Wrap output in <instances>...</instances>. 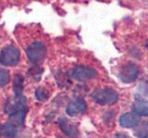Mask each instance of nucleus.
Here are the masks:
<instances>
[{
  "label": "nucleus",
  "mask_w": 148,
  "mask_h": 138,
  "mask_svg": "<svg viewBox=\"0 0 148 138\" xmlns=\"http://www.w3.org/2000/svg\"><path fill=\"white\" fill-rule=\"evenodd\" d=\"M119 95L111 87L97 89L92 93V99L100 105H113L117 103Z\"/></svg>",
  "instance_id": "obj_1"
},
{
  "label": "nucleus",
  "mask_w": 148,
  "mask_h": 138,
  "mask_svg": "<svg viewBox=\"0 0 148 138\" xmlns=\"http://www.w3.org/2000/svg\"><path fill=\"white\" fill-rule=\"evenodd\" d=\"M87 109V104L82 98H77L74 101L71 102L66 109L67 113L69 116H76V115L84 113Z\"/></svg>",
  "instance_id": "obj_8"
},
{
  "label": "nucleus",
  "mask_w": 148,
  "mask_h": 138,
  "mask_svg": "<svg viewBox=\"0 0 148 138\" xmlns=\"http://www.w3.org/2000/svg\"><path fill=\"white\" fill-rule=\"evenodd\" d=\"M141 122V116L135 112H127L122 114L119 118V124L123 128L136 127Z\"/></svg>",
  "instance_id": "obj_7"
},
{
  "label": "nucleus",
  "mask_w": 148,
  "mask_h": 138,
  "mask_svg": "<svg viewBox=\"0 0 148 138\" xmlns=\"http://www.w3.org/2000/svg\"><path fill=\"white\" fill-rule=\"evenodd\" d=\"M58 125L61 129V131L65 133L66 135L75 138L79 135V130L77 128V125L74 122H71L68 118L66 117H61L58 120Z\"/></svg>",
  "instance_id": "obj_6"
},
{
  "label": "nucleus",
  "mask_w": 148,
  "mask_h": 138,
  "mask_svg": "<svg viewBox=\"0 0 148 138\" xmlns=\"http://www.w3.org/2000/svg\"><path fill=\"white\" fill-rule=\"evenodd\" d=\"M10 81V74L8 69L0 67V87L7 86Z\"/></svg>",
  "instance_id": "obj_13"
},
{
  "label": "nucleus",
  "mask_w": 148,
  "mask_h": 138,
  "mask_svg": "<svg viewBox=\"0 0 148 138\" xmlns=\"http://www.w3.org/2000/svg\"><path fill=\"white\" fill-rule=\"evenodd\" d=\"M35 96H36V98L38 99L39 100L45 101V100H46L49 98V92L46 90L45 87H38V89H36Z\"/></svg>",
  "instance_id": "obj_14"
},
{
  "label": "nucleus",
  "mask_w": 148,
  "mask_h": 138,
  "mask_svg": "<svg viewBox=\"0 0 148 138\" xmlns=\"http://www.w3.org/2000/svg\"><path fill=\"white\" fill-rule=\"evenodd\" d=\"M112 138H129V136L127 135H125V133H117V135H115Z\"/></svg>",
  "instance_id": "obj_16"
},
{
  "label": "nucleus",
  "mask_w": 148,
  "mask_h": 138,
  "mask_svg": "<svg viewBox=\"0 0 148 138\" xmlns=\"http://www.w3.org/2000/svg\"><path fill=\"white\" fill-rule=\"evenodd\" d=\"M132 110L133 112L137 113L140 116H148V105L139 103V102H134L132 105Z\"/></svg>",
  "instance_id": "obj_12"
},
{
  "label": "nucleus",
  "mask_w": 148,
  "mask_h": 138,
  "mask_svg": "<svg viewBox=\"0 0 148 138\" xmlns=\"http://www.w3.org/2000/svg\"><path fill=\"white\" fill-rule=\"evenodd\" d=\"M17 132V126L11 122L5 123L0 126V135L4 138H15Z\"/></svg>",
  "instance_id": "obj_10"
},
{
  "label": "nucleus",
  "mask_w": 148,
  "mask_h": 138,
  "mask_svg": "<svg viewBox=\"0 0 148 138\" xmlns=\"http://www.w3.org/2000/svg\"><path fill=\"white\" fill-rule=\"evenodd\" d=\"M71 75L76 80L86 81L92 79V78H95L97 76V72L95 68L80 64V66H77L72 69Z\"/></svg>",
  "instance_id": "obj_5"
},
{
  "label": "nucleus",
  "mask_w": 148,
  "mask_h": 138,
  "mask_svg": "<svg viewBox=\"0 0 148 138\" xmlns=\"http://www.w3.org/2000/svg\"><path fill=\"white\" fill-rule=\"evenodd\" d=\"M135 101L148 105V83H142L135 93Z\"/></svg>",
  "instance_id": "obj_9"
},
{
  "label": "nucleus",
  "mask_w": 148,
  "mask_h": 138,
  "mask_svg": "<svg viewBox=\"0 0 148 138\" xmlns=\"http://www.w3.org/2000/svg\"><path fill=\"white\" fill-rule=\"evenodd\" d=\"M23 83H24V77L21 74H17L13 78V91L15 96H21L23 91Z\"/></svg>",
  "instance_id": "obj_11"
},
{
  "label": "nucleus",
  "mask_w": 148,
  "mask_h": 138,
  "mask_svg": "<svg viewBox=\"0 0 148 138\" xmlns=\"http://www.w3.org/2000/svg\"><path fill=\"white\" fill-rule=\"evenodd\" d=\"M138 138H148V130H145L142 131V133H140Z\"/></svg>",
  "instance_id": "obj_17"
},
{
  "label": "nucleus",
  "mask_w": 148,
  "mask_h": 138,
  "mask_svg": "<svg viewBox=\"0 0 148 138\" xmlns=\"http://www.w3.org/2000/svg\"><path fill=\"white\" fill-rule=\"evenodd\" d=\"M29 74L34 80L39 81L41 78V76L43 75V69L40 67H32L29 70Z\"/></svg>",
  "instance_id": "obj_15"
},
{
  "label": "nucleus",
  "mask_w": 148,
  "mask_h": 138,
  "mask_svg": "<svg viewBox=\"0 0 148 138\" xmlns=\"http://www.w3.org/2000/svg\"><path fill=\"white\" fill-rule=\"evenodd\" d=\"M47 50L44 43L40 41H35L29 44L26 48V54L30 62L34 64H39L44 61Z\"/></svg>",
  "instance_id": "obj_2"
},
{
  "label": "nucleus",
  "mask_w": 148,
  "mask_h": 138,
  "mask_svg": "<svg viewBox=\"0 0 148 138\" xmlns=\"http://www.w3.org/2000/svg\"><path fill=\"white\" fill-rule=\"evenodd\" d=\"M145 48H146V50L148 51V40L146 41V43H145Z\"/></svg>",
  "instance_id": "obj_18"
},
{
  "label": "nucleus",
  "mask_w": 148,
  "mask_h": 138,
  "mask_svg": "<svg viewBox=\"0 0 148 138\" xmlns=\"http://www.w3.org/2000/svg\"><path fill=\"white\" fill-rule=\"evenodd\" d=\"M21 60V52L16 46L7 45L0 52V64L6 66H14Z\"/></svg>",
  "instance_id": "obj_3"
},
{
  "label": "nucleus",
  "mask_w": 148,
  "mask_h": 138,
  "mask_svg": "<svg viewBox=\"0 0 148 138\" xmlns=\"http://www.w3.org/2000/svg\"><path fill=\"white\" fill-rule=\"evenodd\" d=\"M139 76V67L133 62H129L125 64L121 70L119 72V78L122 82L130 84V83L134 82Z\"/></svg>",
  "instance_id": "obj_4"
}]
</instances>
